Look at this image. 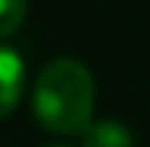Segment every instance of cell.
<instances>
[{"instance_id":"6da1fadb","label":"cell","mask_w":150,"mask_h":147,"mask_svg":"<svg viewBox=\"0 0 150 147\" xmlns=\"http://www.w3.org/2000/svg\"><path fill=\"white\" fill-rule=\"evenodd\" d=\"M93 102H96L93 70L70 55L51 58L35 77L32 109L48 131L83 134L93 118Z\"/></svg>"},{"instance_id":"7a4b0ae2","label":"cell","mask_w":150,"mask_h":147,"mask_svg":"<svg viewBox=\"0 0 150 147\" xmlns=\"http://www.w3.org/2000/svg\"><path fill=\"white\" fill-rule=\"evenodd\" d=\"M23 83H26V61L16 48L0 45V118L13 112V106L23 96Z\"/></svg>"},{"instance_id":"3957f363","label":"cell","mask_w":150,"mask_h":147,"mask_svg":"<svg viewBox=\"0 0 150 147\" xmlns=\"http://www.w3.org/2000/svg\"><path fill=\"white\" fill-rule=\"evenodd\" d=\"M83 147H134V134L118 118H99L83 131Z\"/></svg>"},{"instance_id":"277c9868","label":"cell","mask_w":150,"mask_h":147,"mask_svg":"<svg viewBox=\"0 0 150 147\" xmlns=\"http://www.w3.org/2000/svg\"><path fill=\"white\" fill-rule=\"evenodd\" d=\"M26 10H29V0H0V38L13 35L23 26Z\"/></svg>"},{"instance_id":"5b68a950","label":"cell","mask_w":150,"mask_h":147,"mask_svg":"<svg viewBox=\"0 0 150 147\" xmlns=\"http://www.w3.org/2000/svg\"><path fill=\"white\" fill-rule=\"evenodd\" d=\"M48 147H67V144H48Z\"/></svg>"}]
</instances>
